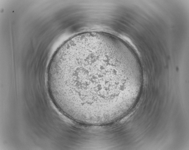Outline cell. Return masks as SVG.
<instances>
[{
    "instance_id": "cell-1",
    "label": "cell",
    "mask_w": 189,
    "mask_h": 150,
    "mask_svg": "<svg viewBox=\"0 0 189 150\" xmlns=\"http://www.w3.org/2000/svg\"><path fill=\"white\" fill-rule=\"evenodd\" d=\"M108 51L94 46H72L55 53L49 65L47 82L51 98L72 110H95L113 99L111 73L121 67Z\"/></svg>"
}]
</instances>
